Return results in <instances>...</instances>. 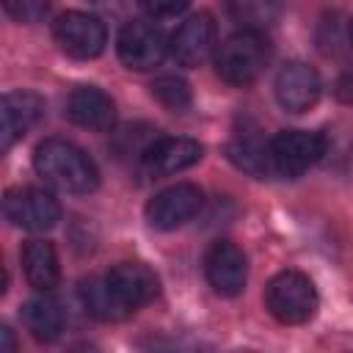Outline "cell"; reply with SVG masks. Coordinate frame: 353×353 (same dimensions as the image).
<instances>
[{
	"mask_svg": "<svg viewBox=\"0 0 353 353\" xmlns=\"http://www.w3.org/2000/svg\"><path fill=\"white\" fill-rule=\"evenodd\" d=\"M33 168L39 176H44V182H50L52 188L63 193L83 196V193L97 190L99 185V171L94 160L80 146L63 138L41 141L33 152Z\"/></svg>",
	"mask_w": 353,
	"mask_h": 353,
	"instance_id": "obj_1",
	"label": "cell"
},
{
	"mask_svg": "<svg viewBox=\"0 0 353 353\" xmlns=\"http://www.w3.org/2000/svg\"><path fill=\"white\" fill-rule=\"evenodd\" d=\"M270 61V41L256 30H237L215 50V72L229 85H251Z\"/></svg>",
	"mask_w": 353,
	"mask_h": 353,
	"instance_id": "obj_2",
	"label": "cell"
},
{
	"mask_svg": "<svg viewBox=\"0 0 353 353\" xmlns=\"http://www.w3.org/2000/svg\"><path fill=\"white\" fill-rule=\"evenodd\" d=\"M265 303L270 314L284 325H301L314 317L320 298L312 279L301 270H281L265 287Z\"/></svg>",
	"mask_w": 353,
	"mask_h": 353,
	"instance_id": "obj_3",
	"label": "cell"
},
{
	"mask_svg": "<svg viewBox=\"0 0 353 353\" xmlns=\"http://www.w3.org/2000/svg\"><path fill=\"white\" fill-rule=\"evenodd\" d=\"M273 176L295 179L325 154V138L309 130H281L268 141Z\"/></svg>",
	"mask_w": 353,
	"mask_h": 353,
	"instance_id": "obj_4",
	"label": "cell"
},
{
	"mask_svg": "<svg viewBox=\"0 0 353 353\" xmlns=\"http://www.w3.org/2000/svg\"><path fill=\"white\" fill-rule=\"evenodd\" d=\"M6 221L25 232H47L61 218L58 199L44 188H14L3 199Z\"/></svg>",
	"mask_w": 353,
	"mask_h": 353,
	"instance_id": "obj_5",
	"label": "cell"
},
{
	"mask_svg": "<svg viewBox=\"0 0 353 353\" xmlns=\"http://www.w3.org/2000/svg\"><path fill=\"white\" fill-rule=\"evenodd\" d=\"M52 36H55L58 47L77 61L97 58L108 44V30H105L102 19L94 14H85V11L61 14L52 25Z\"/></svg>",
	"mask_w": 353,
	"mask_h": 353,
	"instance_id": "obj_6",
	"label": "cell"
},
{
	"mask_svg": "<svg viewBox=\"0 0 353 353\" xmlns=\"http://www.w3.org/2000/svg\"><path fill=\"white\" fill-rule=\"evenodd\" d=\"M116 50H119V58L127 69H135V72H149L154 66H160V61L165 58L168 52V41L163 36V30L152 22H127L121 30H119V39H116Z\"/></svg>",
	"mask_w": 353,
	"mask_h": 353,
	"instance_id": "obj_7",
	"label": "cell"
},
{
	"mask_svg": "<svg viewBox=\"0 0 353 353\" xmlns=\"http://www.w3.org/2000/svg\"><path fill=\"white\" fill-rule=\"evenodd\" d=\"M201 204H204L201 190L190 182H179V185H171V188H165V190H160L157 196L149 199L146 221L154 229L171 232V229L185 226L188 221H193L199 215Z\"/></svg>",
	"mask_w": 353,
	"mask_h": 353,
	"instance_id": "obj_8",
	"label": "cell"
},
{
	"mask_svg": "<svg viewBox=\"0 0 353 353\" xmlns=\"http://www.w3.org/2000/svg\"><path fill=\"white\" fill-rule=\"evenodd\" d=\"M204 149L193 138H160L152 141L149 149L141 154V174L149 179L179 174L201 160Z\"/></svg>",
	"mask_w": 353,
	"mask_h": 353,
	"instance_id": "obj_9",
	"label": "cell"
},
{
	"mask_svg": "<svg viewBox=\"0 0 353 353\" xmlns=\"http://www.w3.org/2000/svg\"><path fill=\"white\" fill-rule=\"evenodd\" d=\"M204 273L210 287L218 295L234 298L243 292L245 279H248V265H245V254L229 243V240H218L210 245L207 256H204Z\"/></svg>",
	"mask_w": 353,
	"mask_h": 353,
	"instance_id": "obj_10",
	"label": "cell"
},
{
	"mask_svg": "<svg viewBox=\"0 0 353 353\" xmlns=\"http://www.w3.org/2000/svg\"><path fill=\"white\" fill-rule=\"evenodd\" d=\"M320 91V74L303 61H290L276 74V99L290 113H306L309 108H314Z\"/></svg>",
	"mask_w": 353,
	"mask_h": 353,
	"instance_id": "obj_11",
	"label": "cell"
},
{
	"mask_svg": "<svg viewBox=\"0 0 353 353\" xmlns=\"http://www.w3.org/2000/svg\"><path fill=\"white\" fill-rule=\"evenodd\" d=\"M168 50L179 66H188V69L201 66L215 50V19L207 11L188 17L179 25V30L171 36Z\"/></svg>",
	"mask_w": 353,
	"mask_h": 353,
	"instance_id": "obj_12",
	"label": "cell"
},
{
	"mask_svg": "<svg viewBox=\"0 0 353 353\" xmlns=\"http://www.w3.org/2000/svg\"><path fill=\"white\" fill-rule=\"evenodd\" d=\"M44 113V99L36 91H8L0 99V146L8 152Z\"/></svg>",
	"mask_w": 353,
	"mask_h": 353,
	"instance_id": "obj_13",
	"label": "cell"
},
{
	"mask_svg": "<svg viewBox=\"0 0 353 353\" xmlns=\"http://www.w3.org/2000/svg\"><path fill=\"white\" fill-rule=\"evenodd\" d=\"M108 284L113 290V295L119 298V303L132 314L135 309H141L143 303H149L157 295V276L141 265V262H119L108 276Z\"/></svg>",
	"mask_w": 353,
	"mask_h": 353,
	"instance_id": "obj_14",
	"label": "cell"
},
{
	"mask_svg": "<svg viewBox=\"0 0 353 353\" xmlns=\"http://www.w3.org/2000/svg\"><path fill=\"white\" fill-rule=\"evenodd\" d=\"M66 116L85 130L105 132L116 121V105L113 99L97 88V85H77L66 99Z\"/></svg>",
	"mask_w": 353,
	"mask_h": 353,
	"instance_id": "obj_15",
	"label": "cell"
},
{
	"mask_svg": "<svg viewBox=\"0 0 353 353\" xmlns=\"http://www.w3.org/2000/svg\"><path fill=\"white\" fill-rule=\"evenodd\" d=\"M22 320L28 325V331L39 339V342H52L61 336V331L66 328V312L63 306L50 295V292H39L30 301H25L22 306Z\"/></svg>",
	"mask_w": 353,
	"mask_h": 353,
	"instance_id": "obj_16",
	"label": "cell"
},
{
	"mask_svg": "<svg viewBox=\"0 0 353 353\" xmlns=\"http://www.w3.org/2000/svg\"><path fill=\"white\" fill-rule=\"evenodd\" d=\"M22 268L33 290L50 292L58 284V254L50 240H28L22 245Z\"/></svg>",
	"mask_w": 353,
	"mask_h": 353,
	"instance_id": "obj_17",
	"label": "cell"
},
{
	"mask_svg": "<svg viewBox=\"0 0 353 353\" xmlns=\"http://www.w3.org/2000/svg\"><path fill=\"white\" fill-rule=\"evenodd\" d=\"M80 301H83L85 312L97 320H124V317H130V312L119 303V298L113 295L105 276L85 279L80 284Z\"/></svg>",
	"mask_w": 353,
	"mask_h": 353,
	"instance_id": "obj_18",
	"label": "cell"
},
{
	"mask_svg": "<svg viewBox=\"0 0 353 353\" xmlns=\"http://www.w3.org/2000/svg\"><path fill=\"white\" fill-rule=\"evenodd\" d=\"M226 8L240 30H256V33L273 28L281 14L279 0H226Z\"/></svg>",
	"mask_w": 353,
	"mask_h": 353,
	"instance_id": "obj_19",
	"label": "cell"
},
{
	"mask_svg": "<svg viewBox=\"0 0 353 353\" xmlns=\"http://www.w3.org/2000/svg\"><path fill=\"white\" fill-rule=\"evenodd\" d=\"M229 160L237 168H243L245 174L256 176V179L273 176L268 143H259L256 138H237V141H232L229 143Z\"/></svg>",
	"mask_w": 353,
	"mask_h": 353,
	"instance_id": "obj_20",
	"label": "cell"
},
{
	"mask_svg": "<svg viewBox=\"0 0 353 353\" xmlns=\"http://www.w3.org/2000/svg\"><path fill=\"white\" fill-rule=\"evenodd\" d=\"M152 97H154L163 108L179 113V110H185V108L190 105V85H188L182 77L165 74V77H157V80L152 83Z\"/></svg>",
	"mask_w": 353,
	"mask_h": 353,
	"instance_id": "obj_21",
	"label": "cell"
},
{
	"mask_svg": "<svg viewBox=\"0 0 353 353\" xmlns=\"http://www.w3.org/2000/svg\"><path fill=\"white\" fill-rule=\"evenodd\" d=\"M6 6V14L17 22H39L47 8H50V0H3Z\"/></svg>",
	"mask_w": 353,
	"mask_h": 353,
	"instance_id": "obj_22",
	"label": "cell"
},
{
	"mask_svg": "<svg viewBox=\"0 0 353 353\" xmlns=\"http://www.w3.org/2000/svg\"><path fill=\"white\" fill-rule=\"evenodd\" d=\"M138 6L143 8V14H149L152 19H168V17H176L182 14L190 0H138Z\"/></svg>",
	"mask_w": 353,
	"mask_h": 353,
	"instance_id": "obj_23",
	"label": "cell"
},
{
	"mask_svg": "<svg viewBox=\"0 0 353 353\" xmlns=\"http://www.w3.org/2000/svg\"><path fill=\"white\" fill-rule=\"evenodd\" d=\"M336 94L342 97V99H353V74H345L342 80H339V88H336Z\"/></svg>",
	"mask_w": 353,
	"mask_h": 353,
	"instance_id": "obj_24",
	"label": "cell"
},
{
	"mask_svg": "<svg viewBox=\"0 0 353 353\" xmlns=\"http://www.w3.org/2000/svg\"><path fill=\"white\" fill-rule=\"evenodd\" d=\"M0 336H3V350H14V347H17L14 339H11V328H8V325L0 328Z\"/></svg>",
	"mask_w": 353,
	"mask_h": 353,
	"instance_id": "obj_25",
	"label": "cell"
},
{
	"mask_svg": "<svg viewBox=\"0 0 353 353\" xmlns=\"http://www.w3.org/2000/svg\"><path fill=\"white\" fill-rule=\"evenodd\" d=\"M350 39H353V22H350Z\"/></svg>",
	"mask_w": 353,
	"mask_h": 353,
	"instance_id": "obj_26",
	"label": "cell"
}]
</instances>
